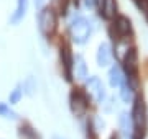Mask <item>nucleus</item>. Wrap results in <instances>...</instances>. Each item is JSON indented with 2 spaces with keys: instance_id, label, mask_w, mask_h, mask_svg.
<instances>
[{
  "instance_id": "1",
  "label": "nucleus",
  "mask_w": 148,
  "mask_h": 139,
  "mask_svg": "<svg viewBox=\"0 0 148 139\" xmlns=\"http://www.w3.org/2000/svg\"><path fill=\"white\" fill-rule=\"evenodd\" d=\"M132 123H133V139H142L147 129V108L142 96L133 98V107H132Z\"/></svg>"
},
{
  "instance_id": "2",
  "label": "nucleus",
  "mask_w": 148,
  "mask_h": 139,
  "mask_svg": "<svg viewBox=\"0 0 148 139\" xmlns=\"http://www.w3.org/2000/svg\"><path fill=\"white\" fill-rule=\"evenodd\" d=\"M69 34H71L73 43L76 44L87 43L90 34H92V23L84 16H76L69 23Z\"/></svg>"
},
{
  "instance_id": "3",
  "label": "nucleus",
  "mask_w": 148,
  "mask_h": 139,
  "mask_svg": "<svg viewBox=\"0 0 148 139\" xmlns=\"http://www.w3.org/2000/svg\"><path fill=\"white\" fill-rule=\"evenodd\" d=\"M38 26H40V31L45 38L53 36V33L56 31V26H58V16H56V11L51 7H43L40 10Z\"/></svg>"
},
{
  "instance_id": "4",
  "label": "nucleus",
  "mask_w": 148,
  "mask_h": 139,
  "mask_svg": "<svg viewBox=\"0 0 148 139\" xmlns=\"http://www.w3.org/2000/svg\"><path fill=\"white\" fill-rule=\"evenodd\" d=\"M69 108L76 118H82L89 108V98L87 93L82 92L81 88H74L69 95Z\"/></svg>"
},
{
  "instance_id": "5",
  "label": "nucleus",
  "mask_w": 148,
  "mask_h": 139,
  "mask_svg": "<svg viewBox=\"0 0 148 139\" xmlns=\"http://www.w3.org/2000/svg\"><path fill=\"white\" fill-rule=\"evenodd\" d=\"M86 92H87V95L95 103H104L107 98L106 87H104V84H102V80L99 77H89L87 79V82H86Z\"/></svg>"
},
{
  "instance_id": "6",
  "label": "nucleus",
  "mask_w": 148,
  "mask_h": 139,
  "mask_svg": "<svg viewBox=\"0 0 148 139\" xmlns=\"http://www.w3.org/2000/svg\"><path fill=\"white\" fill-rule=\"evenodd\" d=\"M130 30H132V25H130V20H128L127 16H117L115 23L110 26L109 33H110L114 41H119L120 38L127 36L128 33H130Z\"/></svg>"
},
{
  "instance_id": "7",
  "label": "nucleus",
  "mask_w": 148,
  "mask_h": 139,
  "mask_svg": "<svg viewBox=\"0 0 148 139\" xmlns=\"http://www.w3.org/2000/svg\"><path fill=\"white\" fill-rule=\"evenodd\" d=\"M61 64L64 67V77L66 80L71 82L73 79V65H74V57L71 54V49H69L68 44H61Z\"/></svg>"
},
{
  "instance_id": "8",
  "label": "nucleus",
  "mask_w": 148,
  "mask_h": 139,
  "mask_svg": "<svg viewBox=\"0 0 148 139\" xmlns=\"http://www.w3.org/2000/svg\"><path fill=\"white\" fill-rule=\"evenodd\" d=\"M123 67L127 70V77H133L137 75V70H138V54H137V49H127V53L123 56Z\"/></svg>"
},
{
  "instance_id": "9",
  "label": "nucleus",
  "mask_w": 148,
  "mask_h": 139,
  "mask_svg": "<svg viewBox=\"0 0 148 139\" xmlns=\"http://www.w3.org/2000/svg\"><path fill=\"white\" fill-rule=\"evenodd\" d=\"M95 61L99 67H107L112 62V49L109 43H101L97 48V54H95Z\"/></svg>"
},
{
  "instance_id": "10",
  "label": "nucleus",
  "mask_w": 148,
  "mask_h": 139,
  "mask_svg": "<svg viewBox=\"0 0 148 139\" xmlns=\"http://www.w3.org/2000/svg\"><path fill=\"white\" fill-rule=\"evenodd\" d=\"M97 8H99L101 16L106 18V20H112L117 15V2L115 0H101V3H99Z\"/></svg>"
},
{
  "instance_id": "11",
  "label": "nucleus",
  "mask_w": 148,
  "mask_h": 139,
  "mask_svg": "<svg viewBox=\"0 0 148 139\" xmlns=\"http://www.w3.org/2000/svg\"><path fill=\"white\" fill-rule=\"evenodd\" d=\"M28 11V0H16V7L13 13L10 15V23L12 25H18V23L25 18Z\"/></svg>"
},
{
  "instance_id": "12",
  "label": "nucleus",
  "mask_w": 148,
  "mask_h": 139,
  "mask_svg": "<svg viewBox=\"0 0 148 139\" xmlns=\"http://www.w3.org/2000/svg\"><path fill=\"white\" fill-rule=\"evenodd\" d=\"M119 124H120L122 134L125 138H133V123H132V116L128 113L122 111L119 116Z\"/></svg>"
},
{
  "instance_id": "13",
  "label": "nucleus",
  "mask_w": 148,
  "mask_h": 139,
  "mask_svg": "<svg viewBox=\"0 0 148 139\" xmlns=\"http://www.w3.org/2000/svg\"><path fill=\"white\" fill-rule=\"evenodd\" d=\"M125 82V77H123V72L119 65H112L110 69H109V84L110 87H120L122 84Z\"/></svg>"
},
{
  "instance_id": "14",
  "label": "nucleus",
  "mask_w": 148,
  "mask_h": 139,
  "mask_svg": "<svg viewBox=\"0 0 148 139\" xmlns=\"http://www.w3.org/2000/svg\"><path fill=\"white\" fill-rule=\"evenodd\" d=\"M73 70L76 72V77L77 79H86L87 77V65H86V61L82 56H76L74 57V65H73Z\"/></svg>"
},
{
  "instance_id": "15",
  "label": "nucleus",
  "mask_w": 148,
  "mask_h": 139,
  "mask_svg": "<svg viewBox=\"0 0 148 139\" xmlns=\"http://www.w3.org/2000/svg\"><path fill=\"white\" fill-rule=\"evenodd\" d=\"M18 138L20 139H40L36 131L30 126V124H21L18 129Z\"/></svg>"
},
{
  "instance_id": "16",
  "label": "nucleus",
  "mask_w": 148,
  "mask_h": 139,
  "mask_svg": "<svg viewBox=\"0 0 148 139\" xmlns=\"http://www.w3.org/2000/svg\"><path fill=\"white\" fill-rule=\"evenodd\" d=\"M133 93H135V90H133L132 87L128 85L127 82H123V84L120 85V98H122L125 103L132 102L133 98H135V96H133Z\"/></svg>"
},
{
  "instance_id": "17",
  "label": "nucleus",
  "mask_w": 148,
  "mask_h": 139,
  "mask_svg": "<svg viewBox=\"0 0 148 139\" xmlns=\"http://www.w3.org/2000/svg\"><path fill=\"white\" fill-rule=\"evenodd\" d=\"M0 116L5 118V119H18V115H16V111H13V110H12L10 105L2 103V102H0Z\"/></svg>"
},
{
  "instance_id": "18",
  "label": "nucleus",
  "mask_w": 148,
  "mask_h": 139,
  "mask_svg": "<svg viewBox=\"0 0 148 139\" xmlns=\"http://www.w3.org/2000/svg\"><path fill=\"white\" fill-rule=\"evenodd\" d=\"M23 93H27L28 96H33L36 92V80L33 77H27V80L23 82Z\"/></svg>"
},
{
  "instance_id": "19",
  "label": "nucleus",
  "mask_w": 148,
  "mask_h": 139,
  "mask_svg": "<svg viewBox=\"0 0 148 139\" xmlns=\"http://www.w3.org/2000/svg\"><path fill=\"white\" fill-rule=\"evenodd\" d=\"M21 98H23V88H21V85H16L10 92V95H8V103L10 105H16V103H20Z\"/></svg>"
},
{
  "instance_id": "20",
  "label": "nucleus",
  "mask_w": 148,
  "mask_h": 139,
  "mask_svg": "<svg viewBox=\"0 0 148 139\" xmlns=\"http://www.w3.org/2000/svg\"><path fill=\"white\" fill-rule=\"evenodd\" d=\"M99 3H101V0H84V7H86V8H89V10L97 8Z\"/></svg>"
},
{
  "instance_id": "21",
  "label": "nucleus",
  "mask_w": 148,
  "mask_h": 139,
  "mask_svg": "<svg viewBox=\"0 0 148 139\" xmlns=\"http://www.w3.org/2000/svg\"><path fill=\"white\" fill-rule=\"evenodd\" d=\"M138 7L142 8V11L145 13V16H147V20H148V0H140L138 2Z\"/></svg>"
},
{
  "instance_id": "22",
  "label": "nucleus",
  "mask_w": 148,
  "mask_h": 139,
  "mask_svg": "<svg viewBox=\"0 0 148 139\" xmlns=\"http://www.w3.org/2000/svg\"><path fill=\"white\" fill-rule=\"evenodd\" d=\"M59 7H61V13H66V0H59Z\"/></svg>"
},
{
  "instance_id": "23",
  "label": "nucleus",
  "mask_w": 148,
  "mask_h": 139,
  "mask_svg": "<svg viewBox=\"0 0 148 139\" xmlns=\"http://www.w3.org/2000/svg\"><path fill=\"white\" fill-rule=\"evenodd\" d=\"M35 5H36L38 10H41L43 8V0H35Z\"/></svg>"
},
{
  "instance_id": "24",
  "label": "nucleus",
  "mask_w": 148,
  "mask_h": 139,
  "mask_svg": "<svg viewBox=\"0 0 148 139\" xmlns=\"http://www.w3.org/2000/svg\"><path fill=\"white\" fill-rule=\"evenodd\" d=\"M53 139H64V138H61V136H53Z\"/></svg>"
},
{
  "instance_id": "25",
  "label": "nucleus",
  "mask_w": 148,
  "mask_h": 139,
  "mask_svg": "<svg viewBox=\"0 0 148 139\" xmlns=\"http://www.w3.org/2000/svg\"><path fill=\"white\" fill-rule=\"evenodd\" d=\"M110 139H119V138H117V136H110Z\"/></svg>"
},
{
  "instance_id": "26",
  "label": "nucleus",
  "mask_w": 148,
  "mask_h": 139,
  "mask_svg": "<svg viewBox=\"0 0 148 139\" xmlns=\"http://www.w3.org/2000/svg\"><path fill=\"white\" fill-rule=\"evenodd\" d=\"M74 2H79V0H74Z\"/></svg>"
}]
</instances>
